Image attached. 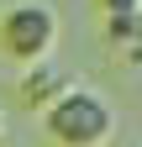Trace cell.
Here are the masks:
<instances>
[{
  "label": "cell",
  "instance_id": "6da1fadb",
  "mask_svg": "<svg viewBox=\"0 0 142 147\" xmlns=\"http://www.w3.org/2000/svg\"><path fill=\"white\" fill-rule=\"evenodd\" d=\"M42 126L58 147H105L116 137V105L90 84H68L42 110Z\"/></svg>",
  "mask_w": 142,
  "mask_h": 147
},
{
  "label": "cell",
  "instance_id": "7a4b0ae2",
  "mask_svg": "<svg viewBox=\"0 0 142 147\" xmlns=\"http://www.w3.org/2000/svg\"><path fill=\"white\" fill-rule=\"evenodd\" d=\"M53 47H58V11L47 0H16L0 11V53L11 63H47Z\"/></svg>",
  "mask_w": 142,
  "mask_h": 147
},
{
  "label": "cell",
  "instance_id": "3957f363",
  "mask_svg": "<svg viewBox=\"0 0 142 147\" xmlns=\"http://www.w3.org/2000/svg\"><path fill=\"white\" fill-rule=\"evenodd\" d=\"M63 89H68V84H63V74L53 68V63H32V68H26V79H21V100H26V105H37V110H47Z\"/></svg>",
  "mask_w": 142,
  "mask_h": 147
},
{
  "label": "cell",
  "instance_id": "277c9868",
  "mask_svg": "<svg viewBox=\"0 0 142 147\" xmlns=\"http://www.w3.org/2000/svg\"><path fill=\"white\" fill-rule=\"evenodd\" d=\"M111 42H116L121 53L142 42V11H132V16H111Z\"/></svg>",
  "mask_w": 142,
  "mask_h": 147
},
{
  "label": "cell",
  "instance_id": "5b68a950",
  "mask_svg": "<svg viewBox=\"0 0 142 147\" xmlns=\"http://www.w3.org/2000/svg\"><path fill=\"white\" fill-rule=\"evenodd\" d=\"M105 5V16H132V11H142V0H100Z\"/></svg>",
  "mask_w": 142,
  "mask_h": 147
},
{
  "label": "cell",
  "instance_id": "8992f818",
  "mask_svg": "<svg viewBox=\"0 0 142 147\" xmlns=\"http://www.w3.org/2000/svg\"><path fill=\"white\" fill-rule=\"evenodd\" d=\"M0 126H5V116H0Z\"/></svg>",
  "mask_w": 142,
  "mask_h": 147
}]
</instances>
